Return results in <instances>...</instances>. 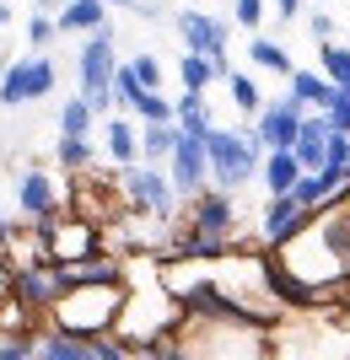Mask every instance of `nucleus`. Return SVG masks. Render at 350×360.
<instances>
[{
    "label": "nucleus",
    "instance_id": "obj_1",
    "mask_svg": "<svg viewBox=\"0 0 350 360\" xmlns=\"http://www.w3.org/2000/svg\"><path fill=\"white\" fill-rule=\"evenodd\" d=\"M124 290H130V285H113V290H70V296L49 312V328L65 333V339H76V345L113 339L119 312H124Z\"/></svg>",
    "mask_w": 350,
    "mask_h": 360
},
{
    "label": "nucleus",
    "instance_id": "obj_2",
    "mask_svg": "<svg viewBox=\"0 0 350 360\" xmlns=\"http://www.w3.org/2000/svg\"><path fill=\"white\" fill-rule=\"evenodd\" d=\"M205 150H211V188H227V194H237L243 183L259 178V172H264V156H270V150L259 146L254 129H221V124L211 129Z\"/></svg>",
    "mask_w": 350,
    "mask_h": 360
},
{
    "label": "nucleus",
    "instance_id": "obj_3",
    "mask_svg": "<svg viewBox=\"0 0 350 360\" xmlns=\"http://www.w3.org/2000/svg\"><path fill=\"white\" fill-rule=\"evenodd\" d=\"M119 194H124V210L130 215H146V221H173L178 215V188H173L168 167H124L119 172Z\"/></svg>",
    "mask_w": 350,
    "mask_h": 360
},
{
    "label": "nucleus",
    "instance_id": "obj_4",
    "mask_svg": "<svg viewBox=\"0 0 350 360\" xmlns=\"http://www.w3.org/2000/svg\"><path fill=\"white\" fill-rule=\"evenodd\" d=\"M76 75H81V97H87L97 113L113 108V75H119V60H113V27L92 32L76 54Z\"/></svg>",
    "mask_w": 350,
    "mask_h": 360
},
{
    "label": "nucleus",
    "instance_id": "obj_5",
    "mask_svg": "<svg viewBox=\"0 0 350 360\" xmlns=\"http://www.w3.org/2000/svg\"><path fill=\"white\" fill-rule=\"evenodd\" d=\"M183 231L215 242V248H227V253H237V237H232V231H237V199H232L227 188H205L199 199H189Z\"/></svg>",
    "mask_w": 350,
    "mask_h": 360
},
{
    "label": "nucleus",
    "instance_id": "obj_6",
    "mask_svg": "<svg viewBox=\"0 0 350 360\" xmlns=\"http://www.w3.org/2000/svg\"><path fill=\"white\" fill-rule=\"evenodd\" d=\"M60 81V65L49 54H22L0 70V108H27V103H44Z\"/></svg>",
    "mask_w": 350,
    "mask_h": 360
},
{
    "label": "nucleus",
    "instance_id": "obj_7",
    "mask_svg": "<svg viewBox=\"0 0 350 360\" xmlns=\"http://www.w3.org/2000/svg\"><path fill=\"white\" fill-rule=\"evenodd\" d=\"M6 296L22 301L32 317H49L54 307L65 301V285H60V269L44 264V258H32V264H16L6 269Z\"/></svg>",
    "mask_w": 350,
    "mask_h": 360
},
{
    "label": "nucleus",
    "instance_id": "obj_8",
    "mask_svg": "<svg viewBox=\"0 0 350 360\" xmlns=\"http://www.w3.org/2000/svg\"><path fill=\"white\" fill-rule=\"evenodd\" d=\"M97 253H108L103 226H92V221L65 210L60 226H54V237H49V248H44V264H87V258H97Z\"/></svg>",
    "mask_w": 350,
    "mask_h": 360
},
{
    "label": "nucleus",
    "instance_id": "obj_9",
    "mask_svg": "<svg viewBox=\"0 0 350 360\" xmlns=\"http://www.w3.org/2000/svg\"><path fill=\"white\" fill-rule=\"evenodd\" d=\"M173 27H178V38H183V54H205V60H221V65H227L232 27L221 22V16L199 11V6H183V11L173 16Z\"/></svg>",
    "mask_w": 350,
    "mask_h": 360
},
{
    "label": "nucleus",
    "instance_id": "obj_10",
    "mask_svg": "<svg viewBox=\"0 0 350 360\" xmlns=\"http://www.w3.org/2000/svg\"><path fill=\"white\" fill-rule=\"evenodd\" d=\"M302 124H307V108L286 91V97L264 103V113L254 119V135H259L264 150H291V146H296V135H302Z\"/></svg>",
    "mask_w": 350,
    "mask_h": 360
},
{
    "label": "nucleus",
    "instance_id": "obj_11",
    "mask_svg": "<svg viewBox=\"0 0 350 360\" xmlns=\"http://www.w3.org/2000/svg\"><path fill=\"white\" fill-rule=\"evenodd\" d=\"M307 226H313V215L296 205V194H275L270 205H264V215H259V242H264V253L291 248V242L302 237Z\"/></svg>",
    "mask_w": 350,
    "mask_h": 360
},
{
    "label": "nucleus",
    "instance_id": "obj_12",
    "mask_svg": "<svg viewBox=\"0 0 350 360\" xmlns=\"http://www.w3.org/2000/svg\"><path fill=\"white\" fill-rule=\"evenodd\" d=\"M168 178H173L183 205L211 188V150H205V140H189V135L178 140V150H173V162H168Z\"/></svg>",
    "mask_w": 350,
    "mask_h": 360
},
{
    "label": "nucleus",
    "instance_id": "obj_13",
    "mask_svg": "<svg viewBox=\"0 0 350 360\" xmlns=\"http://www.w3.org/2000/svg\"><path fill=\"white\" fill-rule=\"evenodd\" d=\"M16 215H27L32 226H38V221H54V215H65L60 183L49 178L44 167H27V172L16 178Z\"/></svg>",
    "mask_w": 350,
    "mask_h": 360
},
{
    "label": "nucleus",
    "instance_id": "obj_14",
    "mask_svg": "<svg viewBox=\"0 0 350 360\" xmlns=\"http://www.w3.org/2000/svg\"><path fill=\"white\" fill-rule=\"evenodd\" d=\"M329 140H335V129H329V119L323 113H307L302 135H296V162H302V172H323V156H329Z\"/></svg>",
    "mask_w": 350,
    "mask_h": 360
},
{
    "label": "nucleus",
    "instance_id": "obj_15",
    "mask_svg": "<svg viewBox=\"0 0 350 360\" xmlns=\"http://www.w3.org/2000/svg\"><path fill=\"white\" fill-rule=\"evenodd\" d=\"M103 156L119 167V172H124V167H135L140 162V129L130 119H108L103 124Z\"/></svg>",
    "mask_w": 350,
    "mask_h": 360
},
{
    "label": "nucleus",
    "instance_id": "obj_16",
    "mask_svg": "<svg viewBox=\"0 0 350 360\" xmlns=\"http://www.w3.org/2000/svg\"><path fill=\"white\" fill-rule=\"evenodd\" d=\"M173 124H178V135H189V140H211V129H215L211 103H205L199 91H183L178 103H173Z\"/></svg>",
    "mask_w": 350,
    "mask_h": 360
},
{
    "label": "nucleus",
    "instance_id": "obj_17",
    "mask_svg": "<svg viewBox=\"0 0 350 360\" xmlns=\"http://www.w3.org/2000/svg\"><path fill=\"white\" fill-rule=\"evenodd\" d=\"M286 91L307 108V113H323V108H329V97H335L339 86H335V81H329L323 70H296V75L286 81Z\"/></svg>",
    "mask_w": 350,
    "mask_h": 360
},
{
    "label": "nucleus",
    "instance_id": "obj_18",
    "mask_svg": "<svg viewBox=\"0 0 350 360\" xmlns=\"http://www.w3.org/2000/svg\"><path fill=\"white\" fill-rule=\"evenodd\" d=\"M259 178H264V188H270V199H275V194H291L307 172H302V162H296V150H270Z\"/></svg>",
    "mask_w": 350,
    "mask_h": 360
},
{
    "label": "nucleus",
    "instance_id": "obj_19",
    "mask_svg": "<svg viewBox=\"0 0 350 360\" xmlns=\"http://www.w3.org/2000/svg\"><path fill=\"white\" fill-rule=\"evenodd\" d=\"M54 22H60V32H103L108 27V6L103 0H65V11L54 16Z\"/></svg>",
    "mask_w": 350,
    "mask_h": 360
},
{
    "label": "nucleus",
    "instance_id": "obj_20",
    "mask_svg": "<svg viewBox=\"0 0 350 360\" xmlns=\"http://www.w3.org/2000/svg\"><path fill=\"white\" fill-rule=\"evenodd\" d=\"M178 124H146L140 129V162L146 167H168L173 162V150H178Z\"/></svg>",
    "mask_w": 350,
    "mask_h": 360
},
{
    "label": "nucleus",
    "instance_id": "obj_21",
    "mask_svg": "<svg viewBox=\"0 0 350 360\" xmlns=\"http://www.w3.org/2000/svg\"><path fill=\"white\" fill-rule=\"evenodd\" d=\"M227 70H232V65L205 60V54H183V60H178V81H183V91H199V97H205V86H211V81H227Z\"/></svg>",
    "mask_w": 350,
    "mask_h": 360
},
{
    "label": "nucleus",
    "instance_id": "obj_22",
    "mask_svg": "<svg viewBox=\"0 0 350 360\" xmlns=\"http://www.w3.org/2000/svg\"><path fill=\"white\" fill-rule=\"evenodd\" d=\"M248 60L259 65V70H275L280 81H291V75H296V60H291L286 44H275V38H254V44H248Z\"/></svg>",
    "mask_w": 350,
    "mask_h": 360
},
{
    "label": "nucleus",
    "instance_id": "obj_23",
    "mask_svg": "<svg viewBox=\"0 0 350 360\" xmlns=\"http://www.w3.org/2000/svg\"><path fill=\"white\" fill-rule=\"evenodd\" d=\"M92 124H97V108L87 103V97H70V103L60 108V135H70V140H87L92 135Z\"/></svg>",
    "mask_w": 350,
    "mask_h": 360
},
{
    "label": "nucleus",
    "instance_id": "obj_24",
    "mask_svg": "<svg viewBox=\"0 0 350 360\" xmlns=\"http://www.w3.org/2000/svg\"><path fill=\"white\" fill-rule=\"evenodd\" d=\"M227 91H232V103H237V113H248V119H259V113H264V91H259L254 75L227 70Z\"/></svg>",
    "mask_w": 350,
    "mask_h": 360
},
{
    "label": "nucleus",
    "instance_id": "obj_25",
    "mask_svg": "<svg viewBox=\"0 0 350 360\" xmlns=\"http://www.w3.org/2000/svg\"><path fill=\"white\" fill-rule=\"evenodd\" d=\"M54 156H60V167H65V172H92V162H97V146H92V135H87V140H70V135H60Z\"/></svg>",
    "mask_w": 350,
    "mask_h": 360
},
{
    "label": "nucleus",
    "instance_id": "obj_26",
    "mask_svg": "<svg viewBox=\"0 0 350 360\" xmlns=\"http://www.w3.org/2000/svg\"><path fill=\"white\" fill-rule=\"evenodd\" d=\"M318 70L329 75L339 91H350V49L345 44H318Z\"/></svg>",
    "mask_w": 350,
    "mask_h": 360
},
{
    "label": "nucleus",
    "instance_id": "obj_27",
    "mask_svg": "<svg viewBox=\"0 0 350 360\" xmlns=\"http://www.w3.org/2000/svg\"><path fill=\"white\" fill-rule=\"evenodd\" d=\"M38 360H87V345H76V339L44 328V333H38Z\"/></svg>",
    "mask_w": 350,
    "mask_h": 360
},
{
    "label": "nucleus",
    "instance_id": "obj_28",
    "mask_svg": "<svg viewBox=\"0 0 350 360\" xmlns=\"http://www.w3.org/2000/svg\"><path fill=\"white\" fill-rule=\"evenodd\" d=\"M124 70L140 81V91H162V60H156L151 49H140L135 60H124Z\"/></svg>",
    "mask_w": 350,
    "mask_h": 360
},
{
    "label": "nucleus",
    "instance_id": "obj_29",
    "mask_svg": "<svg viewBox=\"0 0 350 360\" xmlns=\"http://www.w3.org/2000/svg\"><path fill=\"white\" fill-rule=\"evenodd\" d=\"M54 38H60V22H54V16H44V11H32V16H27V44H32V54H44Z\"/></svg>",
    "mask_w": 350,
    "mask_h": 360
},
{
    "label": "nucleus",
    "instance_id": "obj_30",
    "mask_svg": "<svg viewBox=\"0 0 350 360\" xmlns=\"http://www.w3.org/2000/svg\"><path fill=\"white\" fill-rule=\"evenodd\" d=\"M135 119L140 124H173V103L162 97V91H146V97L135 103Z\"/></svg>",
    "mask_w": 350,
    "mask_h": 360
},
{
    "label": "nucleus",
    "instance_id": "obj_31",
    "mask_svg": "<svg viewBox=\"0 0 350 360\" xmlns=\"http://www.w3.org/2000/svg\"><path fill=\"white\" fill-rule=\"evenodd\" d=\"M140 97H146V91H140V81H135V75H130V70L119 65V75H113V103H119L124 113H135V103H140Z\"/></svg>",
    "mask_w": 350,
    "mask_h": 360
},
{
    "label": "nucleus",
    "instance_id": "obj_32",
    "mask_svg": "<svg viewBox=\"0 0 350 360\" xmlns=\"http://www.w3.org/2000/svg\"><path fill=\"white\" fill-rule=\"evenodd\" d=\"M0 360H38V333H22V339L0 333Z\"/></svg>",
    "mask_w": 350,
    "mask_h": 360
},
{
    "label": "nucleus",
    "instance_id": "obj_33",
    "mask_svg": "<svg viewBox=\"0 0 350 360\" xmlns=\"http://www.w3.org/2000/svg\"><path fill=\"white\" fill-rule=\"evenodd\" d=\"M323 119H329V129H335V135H350V91H335V97H329Z\"/></svg>",
    "mask_w": 350,
    "mask_h": 360
},
{
    "label": "nucleus",
    "instance_id": "obj_34",
    "mask_svg": "<svg viewBox=\"0 0 350 360\" xmlns=\"http://www.w3.org/2000/svg\"><path fill=\"white\" fill-rule=\"evenodd\" d=\"M232 22L237 27H264V0H232Z\"/></svg>",
    "mask_w": 350,
    "mask_h": 360
},
{
    "label": "nucleus",
    "instance_id": "obj_35",
    "mask_svg": "<svg viewBox=\"0 0 350 360\" xmlns=\"http://www.w3.org/2000/svg\"><path fill=\"white\" fill-rule=\"evenodd\" d=\"M87 360H130V349L119 339H97V345H87Z\"/></svg>",
    "mask_w": 350,
    "mask_h": 360
},
{
    "label": "nucleus",
    "instance_id": "obj_36",
    "mask_svg": "<svg viewBox=\"0 0 350 360\" xmlns=\"http://www.w3.org/2000/svg\"><path fill=\"white\" fill-rule=\"evenodd\" d=\"M307 32H313L318 44H335V16H329V11H313V16H307Z\"/></svg>",
    "mask_w": 350,
    "mask_h": 360
},
{
    "label": "nucleus",
    "instance_id": "obj_37",
    "mask_svg": "<svg viewBox=\"0 0 350 360\" xmlns=\"http://www.w3.org/2000/svg\"><path fill=\"white\" fill-rule=\"evenodd\" d=\"M11 242H16V226H11V215L0 210V269H11V264H6V253H11Z\"/></svg>",
    "mask_w": 350,
    "mask_h": 360
},
{
    "label": "nucleus",
    "instance_id": "obj_38",
    "mask_svg": "<svg viewBox=\"0 0 350 360\" xmlns=\"http://www.w3.org/2000/svg\"><path fill=\"white\" fill-rule=\"evenodd\" d=\"M108 6H124V11H140V16H156V0H108Z\"/></svg>",
    "mask_w": 350,
    "mask_h": 360
},
{
    "label": "nucleus",
    "instance_id": "obj_39",
    "mask_svg": "<svg viewBox=\"0 0 350 360\" xmlns=\"http://www.w3.org/2000/svg\"><path fill=\"white\" fill-rule=\"evenodd\" d=\"M275 11L286 16V22H296V16H302V0H275Z\"/></svg>",
    "mask_w": 350,
    "mask_h": 360
},
{
    "label": "nucleus",
    "instance_id": "obj_40",
    "mask_svg": "<svg viewBox=\"0 0 350 360\" xmlns=\"http://www.w3.org/2000/svg\"><path fill=\"white\" fill-rule=\"evenodd\" d=\"M38 11H44V16H54V11H65V0H38Z\"/></svg>",
    "mask_w": 350,
    "mask_h": 360
},
{
    "label": "nucleus",
    "instance_id": "obj_41",
    "mask_svg": "<svg viewBox=\"0 0 350 360\" xmlns=\"http://www.w3.org/2000/svg\"><path fill=\"white\" fill-rule=\"evenodd\" d=\"M0 27H11V6L6 0H0Z\"/></svg>",
    "mask_w": 350,
    "mask_h": 360
},
{
    "label": "nucleus",
    "instance_id": "obj_42",
    "mask_svg": "<svg viewBox=\"0 0 350 360\" xmlns=\"http://www.w3.org/2000/svg\"><path fill=\"white\" fill-rule=\"evenodd\" d=\"M130 360H162V355H156V349H140V355H130Z\"/></svg>",
    "mask_w": 350,
    "mask_h": 360
},
{
    "label": "nucleus",
    "instance_id": "obj_43",
    "mask_svg": "<svg viewBox=\"0 0 350 360\" xmlns=\"http://www.w3.org/2000/svg\"><path fill=\"white\" fill-rule=\"evenodd\" d=\"M183 6H199V0H183Z\"/></svg>",
    "mask_w": 350,
    "mask_h": 360
},
{
    "label": "nucleus",
    "instance_id": "obj_44",
    "mask_svg": "<svg viewBox=\"0 0 350 360\" xmlns=\"http://www.w3.org/2000/svg\"><path fill=\"white\" fill-rule=\"evenodd\" d=\"M318 6H329V0H318Z\"/></svg>",
    "mask_w": 350,
    "mask_h": 360
},
{
    "label": "nucleus",
    "instance_id": "obj_45",
    "mask_svg": "<svg viewBox=\"0 0 350 360\" xmlns=\"http://www.w3.org/2000/svg\"><path fill=\"white\" fill-rule=\"evenodd\" d=\"M103 6H108V0H103Z\"/></svg>",
    "mask_w": 350,
    "mask_h": 360
}]
</instances>
